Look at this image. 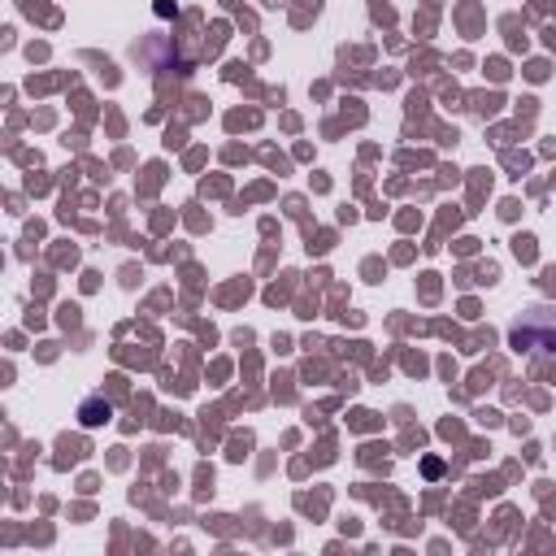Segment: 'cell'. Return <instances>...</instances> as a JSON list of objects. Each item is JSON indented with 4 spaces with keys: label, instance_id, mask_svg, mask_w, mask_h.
Returning <instances> with one entry per match:
<instances>
[{
    "label": "cell",
    "instance_id": "cell-1",
    "mask_svg": "<svg viewBox=\"0 0 556 556\" xmlns=\"http://www.w3.org/2000/svg\"><path fill=\"white\" fill-rule=\"evenodd\" d=\"M508 343L517 348V352H526V356H547V352H556V308H530L517 326H513V334H508Z\"/></svg>",
    "mask_w": 556,
    "mask_h": 556
}]
</instances>
